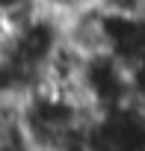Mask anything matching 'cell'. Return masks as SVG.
Returning a JSON list of instances; mask_svg holds the SVG:
<instances>
[{"label": "cell", "instance_id": "6da1fadb", "mask_svg": "<svg viewBox=\"0 0 145 151\" xmlns=\"http://www.w3.org/2000/svg\"><path fill=\"white\" fill-rule=\"evenodd\" d=\"M80 95L95 113L130 104L133 101L130 68L121 59H116L113 53H107V50L86 56L83 77H80Z\"/></svg>", "mask_w": 145, "mask_h": 151}, {"label": "cell", "instance_id": "7a4b0ae2", "mask_svg": "<svg viewBox=\"0 0 145 151\" xmlns=\"http://www.w3.org/2000/svg\"><path fill=\"white\" fill-rule=\"evenodd\" d=\"M65 39L62 33V18L50 15V12H36L33 18H27L24 24L12 27L6 42H3V53H9L15 62H21L24 68H30L33 74H39L50 59V53L59 47V42Z\"/></svg>", "mask_w": 145, "mask_h": 151}, {"label": "cell", "instance_id": "3957f363", "mask_svg": "<svg viewBox=\"0 0 145 151\" xmlns=\"http://www.w3.org/2000/svg\"><path fill=\"white\" fill-rule=\"evenodd\" d=\"M86 145L89 151H145V110L130 101L124 107L95 113Z\"/></svg>", "mask_w": 145, "mask_h": 151}, {"label": "cell", "instance_id": "277c9868", "mask_svg": "<svg viewBox=\"0 0 145 151\" xmlns=\"http://www.w3.org/2000/svg\"><path fill=\"white\" fill-rule=\"evenodd\" d=\"M36 86H42L39 74L0 50V101H24Z\"/></svg>", "mask_w": 145, "mask_h": 151}, {"label": "cell", "instance_id": "5b68a950", "mask_svg": "<svg viewBox=\"0 0 145 151\" xmlns=\"http://www.w3.org/2000/svg\"><path fill=\"white\" fill-rule=\"evenodd\" d=\"M39 3V9L42 12H50V15H56V18H71L74 12H80V9H86V6H92L95 0H36Z\"/></svg>", "mask_w": 145, "mask_h": 151}, {"label": "cell", "instance_id": "8992f818", "mask_svg": "<svg viewBox=\"0 0 145 151\" xmlns=\"http://www.w3.org/2000/svg\"><path fill=\"white\" fill-rule=\"evenodd\" d=\"M6 36H9V27L3 24V18H0V47H3V42H6Z\"/></svg>", "mask_w": 145, "mask_h": 151}]
</instances>
